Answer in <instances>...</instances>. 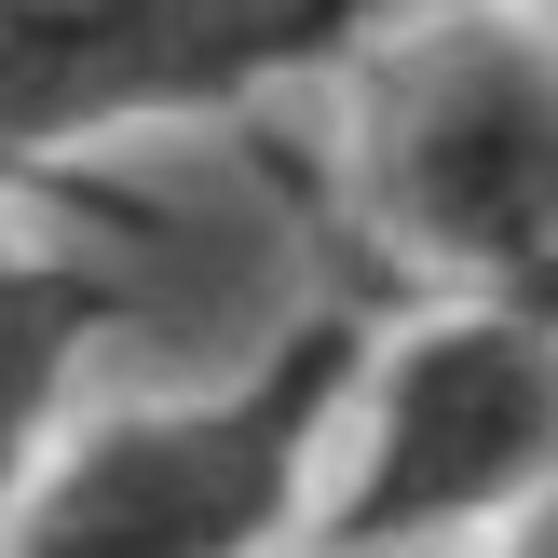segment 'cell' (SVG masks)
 <instances>
[{
  "label": "cell",
  "instance_id": "obj_3",
  "mask_svg": "<svg viewBox=\"0 0 558 558\" xmlns=\"http://www.w3.org/2000/svg\"><path fill=\"white\" fill-rule=\"evenodd\" d=\"M341 477L314 490L300 545L354 558H463V532H505L532 490H558V341L505 300H450L368 341L341 409Z\"/></svg>",
  "mask_w": 558,
  "mask_h": 558
},
{
  "label": "cell",
  "instance_id": "obj_1",
  "mask_svg": "<svg viewBox=\"0 0 558 558\" xmlns=\"http://www.w3.org/2000/svg\"><path fill=\"white\" fill-rule=\"evenodd\" d=\"M368 341L381 327L354 300H327L259 368L205 381V396H136L96 423H54L0 558H287L314 532Z\"/></svg>",
  "mask_w": 558,
  "mask_h": 558
},
{
  "label": "cell",
  "instance_id": "obj_9",
  "mask_svg": "<svg viewBox=\"0 0 558 558\" xmlns=\"http://www.w3.org/2000/svg\"><path fill=\"white\" fill-rule=\"evenodd\" d=\"M532 27H558V0H532Z\"/></svg>",
  "mask_w": 558,
  "mask_h": 558
},
{
  "label": "cell",
  "instance_id": "obj_7",
  "mask_svg": "<svg viewBox=\"0 0 558 558\" xmlns=\"http://www.w3.org/2000/svg\"><path fill=\"white\" fill-rule=\"evenodd\" d=\"M27 272H41V245H27V232H14V205H0V300H14Z\"/></svg>",
  "mask_w": 558,
  "mask_h": 558
},
{
  "label": "cell",
  "instance_id": "obj_8",
  "mask_svg": "<svg viewBox=\"0 0 558 558\" xmlns=\"http://www.w3.org/2000/svg\"><path fill=\"white\" fill-rule=\"evenodd\" d=\"M287 558H354V545H287Z\"/></svg>",
  "mask_w": 558,
  "mask_h": 558
},
{
  "label": "cell",
  "instance_id": "obj_4",
  "mask_svg": "<svg viewBox=\"0 0 558 558\" xmlns=\"http://www.w3.org/2000/svg\"><path fill=\"white\" fill-rule=\"evenodd\" d=\"M368 41L381 0H0V178H54L150 123H218Z\"/></svg>",
  "mask_w": 558,
  "mask_h": 558
},
{
  "label": "cell",
  "instance_id": "obj_5",
  "mask_svg": "<svg viewBox=\"0 0 558 558\" xmlns=\"http://www.w3.org/2000/svg\"><path fill=\"white\" fill-rule=\"evenodd\" d=\"M96 341H109V287L69 245H41V272L0 300V532H14V505H27V477H41L54 423H69V381H82Z\"/></svg>",
  "mask_w": 558,
  "mask_h": 558
},
{
  "label": "cell",
  "instance_id": "obj_2",
  "mask_svg": "<svg viewBox=\"0 0 558 558\" xmlns=\"http://www.w3.org/2000/svg\"><path fill=\"white\" fill-rule=\"evenodd\" d=\"M354 205L381 218L409 272L463 300H505L558 259V27L505 14H423L368 54L354 109Z\"/></svg>",
  "mask_w": 558,
  "mask_h": 558
},
{
  "label": "cell",
  "instance_id": "obj_6",
  "mask_svg": "<svg viewBox=\"0 0 558 558\" xmlns=\"http://www.w3.org/2000/svg\"><path fill=\"white\" fill-rule=\"evenodd\" d=\"M490 558H558V490H532V505L505 518V545H490Z\"/></svg>",
  "mask_w": 558,
  "mask_h": 558
}]
</instances>
